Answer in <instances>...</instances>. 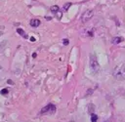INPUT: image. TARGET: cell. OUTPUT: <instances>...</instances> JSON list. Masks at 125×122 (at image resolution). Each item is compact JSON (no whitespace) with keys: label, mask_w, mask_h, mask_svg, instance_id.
Instances as JSON below:
<instances>
[{"label":"cell","mask_w":125,"mask_h":122,"mask_svg":"<svg viewBox=\"0 0 125 122\" xmlns=\"http://www.w3.org/2000/svg\"><path fill=\"white\" fill-rule=\"evenodd\" d=\"M115 78L122 80L125 78V66H116L114 68V72H113Z\"/></svg>","instance_id":"1"},{"label":"cell","mask_w":125,"mask_h":122,"mask_svg":"<svg viewBox=\"0 0 125 122\" xmlns=\"http://www.w3.org/2000/svg\"><path fill=\"white\" fill-rule=\"evenodd\" d=\"M90 67L93 70V72H97L100 68L99 62H98V61L94 55H91V57H90Z\"/></svg>","instance_id":"3"},{"label":"cell","mask_w":125,"mask_h":122,"mask_svg":"<svg viewBox=\"0 0 125 122\" xmlns=\"http://www.w3.org/2000/svg\"><path fill=\"white\" fill-rule=\"evenodd\" d=\"M97 120H98V116L93 113L91 115V122H97Z\"/></svg>","instance_id":"9"},{"label":"cell","mask_w":125,"mask_h":122,"mask_svg":"<svg viewBox=\"0 0 125 122\" xmlns=\"http://www.w3.org/2000/svg\"><path fill=\"white\" fill-rule=\"evenodd\" d=\"M70 122H74V121H70Z\"/></svg>","instance_id":"17"},{"label":"cell","mask_w":125,"mask_h":122,"mask_svg":"<svg viewBox=\"0 0 125 122\" xmlns=\"http://www.w3.org/2000/svg\"><path fill=\"white\" fill-rule=\"evenodd\" d=\"M17 32L20 34V35H21L22 37H24V38H27V35L25 34V32L21 29V28H17Z\"/></svg>","instance_id":"6"},{"label":"cell","mask_w":125,"mask_h":122,"mask_svg":"<svg viewBox=\"0 0 125 122\" xmlns=\"http://www.w3.org/2000/svg\"><path fill=\"white\" fill-rule=\"evenodd\" d=\"M121 41H122V38H120V37H113L112 38V43L113 44H119Z\"/></svg>","instance_id":"8"},{"label":"cell","mask_w":125,"mask_h":122,"mask_svg":"<svg viewBox=\"0 0 125 122\" xmlns=\"http://www.w3.org/2000/svg\"><path fill=\"white\" fill-rule=\"evenodd\" d=\"M55 15H56V17H57L59 20H61V19H62V13L61 11H59V12H57Z\"/></svg>","instance_id":"10"},{"label":"cell","mask_w":125,"mask_h":122,"mask_svg":"<svg viewBox=\"0 0 125 122\" xmlns=\"http://www.w3.org/2000/svg\"><path fill=\"white\" fill-rule=\"evenodd\" d=\"M29 24H30L32 27H37V26L40 25V20H39L38 19H32V20H30Z\"/></svg>","instance_id":"5"},{"label":"cell","mask_w":125,"mask_h":122,"mask_svg":"<svg viewBox=\"0 0 125 122\" xmlns=\"http://www.w3.org/2000/svg\"><path fill=\"white\" fill-rule=\"evenodd\" d=\"M93 15H94V13H93L92 10H87V11H85V12L82 14V16H81V20H82V22H86V21H88L89 20H91V18L93 17Z\"/></svg>","instance_id":"4"},{"label":"cell","mask_w":125,"mask_h":122,"mask_svg":"<svg viewBox=\"0 0 125 122\" xmlns=\"http://www.w3.org/2000/svg\"><path fill=\"white\" fill-rule=\"evenodd\" d=\"M3 34V29H0V36Z\"/></svg>","instance_id":"15"},{"label":"cell","mask_w":125,"mask_h":122,"mask_svg":"<svg viewBox=\"0 0 125 122\" xmlns=\"http://www.w3.org/2000/svg\"><path fill=\"white\" fill-rule=\"evenodd\" d=\"M30 41H35V38H34V37H31V38H30Z\"/></svg>","instance_id":"14"},{"label":"cell","mask_w":125,"mask_h":122,"mask_svg":"<svg viewBox=\"0 0 125 122\" xmlns=\"http://www.w3.org/2000/svg\"><path fill=\"white\" fill-rule=\"evenodd\" d=\"M59 11H60L59 6L54 5V6H52V7H51V12H52L53 14H56V13H57V12H59Z\"/></svg>","instance_id":"7"},{"label":"cell","mask_w":125,"mask_h":122,"mask_svg":"<svg viewBox=\"0 0 125 122\" xmlns=\"http://www.w3.org/2000/svg\"><path fill=\"white\" fill-rule=\"evenodd\" d=\"M9 93V90L8 89H2L1 90V94L2 95H6V94H8Z\"/></svg>","instance_id":"12"},{"label":"cell","mask_w":125,"mask_h":122,"mask_svg":"<svg viewBox=\"0 0 125 122\" xmlns=\"http://www.w3.org/2000/svg\"><path fill=\"white\" fill-rule=\"evenodd\" d=\"M8 83H9V84H13V83H12V81H11V80H8Z\"/></svg>","instance_id":"16"},{"label":"cell","mask_w":125,"mask_h":122,"mask_svg":"<svg viewBox=\"0 0 125 122\" xmlns=\"http://www.w3.org/2000/svg\"><path fill=\"white\" fill-rule=\"evenodd\" d=\"M70 5H71V3H69V2H68V3H65V4H64V6H63V9H64L65 11H66V10H68V8L70 7Z\"/></svg>","instance_id":"11"},{"label":"cell","mask_w":125,"mask_h":122,"mask_svg":"<svg viewBox=\"0 0 125 122\" xmlns=\"http://www.w3.org/2000/svg\"><path fill=\"white\" fill-rule=\"evenodd\" d=\"M63 45H68V40L67 39H63Z\"/></svg>","instance_id":"13"},{"label":"cell","mask_w":125,"mask_h":122,"mask_svg":"<svg viewBox=\"0 0 125 122\" xmlns=\"http://www.w3.org/2000/svg\"><path fill=\"white\" fill-rule=\"evenodd\" d=\"M56 112V106L52 103H49L47 104L46 106H44L41 111H40V114H46V113H49V114H54Z\"/></svg>","instance_id":"2"}]
</instances>
